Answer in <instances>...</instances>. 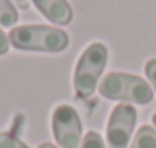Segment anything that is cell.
Segmentation results:
<instances>
[{"label": "cell", "mask_w": 156, "mask_h": 148, "mask_svg": "<svg viewBox=\"0 0 156 148\" xmlns=\"http://www.w3.org/2000/svg\"><path fill=\"white\" fill-rule=\"evenodd\" d=\"M10 46L22 51H46L59 53L69 46V36L65 30L44 24H22L14 26L8 34Z\"/></svg>", "instance_id": "cell-1"}, {"label": "cell", "mask_w": 156, "mask_h": 148, "mask_svg": "<svg viewBox=\"0 0 156 148\" xmlns=\"http://www.w3.org/2000/svg\"><path fill=\"white\" fill-rule=\"evenodd\" d=\"M99 93L111 101L129 105H148L154 97V89L142 77L125 71H111L99 81Z\"/></svg>", "instance_id": "cell-2"}, {"label": "cell", "mask_w": 156, "mask_h": 148, "mask_svg": "<svg viewBox=\"0 0 156 148\" xmlns=\"http://www.w3.org/2000/svg\"><path fill=\"white\" fill-rule=\"evenodd\" d=\"M109 49L103 42H93L81 51L73 71V89L77 99H89L99 87V79L105 71Z\"/></svg>", "instance_id": "cell-3"}, {"label": "cell", "mask_w": 156, "mask_h": 148, "mask_svg": "<svg viewBox=\"0 0 156 148\" xmlns=\"http://www.w3.org/2000/svg\"><path fill=\"white\" fill-rule=\"evenodd\" d=\"M51 132L59 148H81L83 125L81 117L71 105H57L51 113Z\"/></svg>", "instance_id": "cell-4"}, {"label": "cell", "mask_w": 156, "mask_h": 148, "mask_svg": "<svg viewBox=\"0 0 156 148\" xmlns=\"http://www.w3.org/2000/svg\"><path fill=\"white\" fill-rule=\"evenodd\" d=\"M136 109L129 103L117 105L107 121V148H129V140L136 126Z\"/></svg>", "instance_id": "cell-5"}, {"label": "cell", "mask_w": 156, "mask_h": 148, "mask_svg": "<svg viewBox=\"0 0 156 148\" xmlns=\"http://www.w3.org/2000/svg\"><path fill=\"white\" fill-rule=\"evenodd\" d=\"M32 4L57 26H67L73 20V10L67 0H32Z\"/></svg>", "instance_id": "cell-6"}, {"label": "cell", "mask_w": 156, "mask_h": 148, "mask_svg": "<svg viewBox=\"0 0 156 148\" xmlns=\"http://www.w3.org/2000/svg\"><path fill=\"white\" fill-rule=\"evenodd\" d=\"M130 148H156V129L152 125H142L134 134Z\"/></svg>", "instance_id": "cell-7"}, {"label": "cell", "mask_w": 156, "mask_h": 148, "mask_svg": "<svg viewBox=\"0 0 156 148\" xmlns=\"http://www.w3.org/2000/svg\"><path fill=\"white\" fill-rule=\"evenodd\" d=\"M18 22V8L12 0H0V26H16Z\"/></svg>", "instance_id": "cell-8"}, {"label": "cell", "mask_w": 156, "mask_h": 148, "mask_svg": "<svg viewBox=\"0 0 156 148\" xmlns=\"http://www.w3.org/2000/svg\"><path fill=\"white\" fill-rule=\"evenodd\" d=\"M81 148H107V144L97 130H87L81 140Z\"/></svg>", "instance_id": "cell-9"}, {"label": "cell", "mask_w": 156, "mask_h": 148, "mask_svg": "<svg viewBox=\"0 0 156 148\" xmlns=\"http://www.w3.org/2000/svg\"><path fill=\"white\" fill-rule=\"evenodd\" d=\"M0 148H30V146H26L18 136L10 132H0Z\"/></svg>", "instance_id": "cell-10"}, {"label": "cell", "mask_w": 156, "mask_h": 148, "mask_svg": "<svg viewBox=\"0 0 156 148\" xmlns=\"http://www.w3.org/2000/svg\"><path fill=\"white\" fill-rule=\"evenodd\" d=\"M144 73H146V79H148L150 87L156 91V57H150L144 63Z\"/></svg>", "instance_id": "cell-11"}, {"label": "cell", "mask_w": 156, "mask_h": 148, "mask_svg": "<svg viewBox=\"0 0 156 148\" xmlns=\"http://www.w3.org/2000/svg\"><path fill=\"white\" fill-rule=\"evenodd\" d=\"M8 49H10V40H8V36L0 28V55H6Z\"/></svg>", "instance_id": "cell-12"}, {"label": "cell", "mask_w": 156, "mask_h": 148, "mask_svg": "<svg viewBox=\"0 0 156 148\" xmlns=\"http://www.w3.org/2000/svg\"><path fill=\"white\" fill-rule=\"evenodd\" d=\"M12 4H14L16 8H20V10H28L32 4V0H12Z\"/></svg>", "instance_id": "cell-13"}, {"label": "cell", "mask_w": 156, "mask_h": 148, "mask_svg": "<svg viewBox=\"0 0 156 148\" xmlns=\"http://www.w3.org/2000/svg\"><path fill=\"white\" fill-rule=\"evenodd\" d=\"M38 148H59V146H55V144H51V142H42Z\"/></svg>", "instance_id": "cell-14"}, {"label": "cell", "mask_w": 156, "mask_h": 148, "mask_svg": "<svg viewBox=\"0 0 156 148\" xmlns=\"http://www.w3.org/2000/svg\"><path fill=\"white\" fill-rule=\"evenodd\" d=\"M152 126H154V129H156V113L152 115Z\"/></svg>", "instance_id": "cell-15"}]
</instances>
